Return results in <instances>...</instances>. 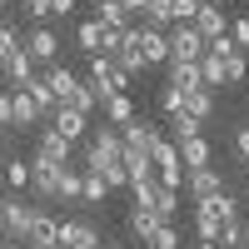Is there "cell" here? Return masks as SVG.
Listing matches in <instances>:
<instances>
[{
	"label": "cell",
	"instance_id": "cell-3",
	"mask_svg": "<svg viewBox=\"0 0 249 249\" xmlns=\"http://www.w3.org/2000/svg\"><path fill=\"white\" fill-rule=\"evenodd\" d=\"M30 204L20 199V195H10V199H0V234H5L10 244H25V230H30Z\"/></svg>",
	"mask_w": 249,
	"mask_h": 249
},
{
	"label": "cell",
	"instance_id": "cell-23",
	"mask_svg": "<svg viewBox=\"0 0 249 249\" xmlns=\"http://www.w3.org/2000/svg\"><path fill=\"white\" fill-rule=\"evenodd\" d=\"M75 45L85 55H105V25L100 20H85V25H75Z\"/></svg>",
	"mask_w": 249,
	"mask_h": 249
},
{
	"label": "cell",
	"instance_id": "cell-16",
	"mask_svg": "<svg viewBox=\"0 0 249 249\" xmlns=\"http://www.w3.org/2000/svg\"><path fill=\"white\" fill-rule=\"evenodd\" d=\"M100 115H105V124H130L135 120V100L130 95H100Z\"/></svg>",
	"mask_w": 249,
	"mask_h": 249
},
{
	"label": "cell",
	"instance_id": "cell-38",
	"mask_svg": "<svg viewBox=\"0 0 249 249\" xmlns=\"http://www.w3.org/2000/svg\"><path fill=\"white\" fill-rule=\"evenodd\" d=\"M170 130H175V140H190V135H204V124L190 120V115H175V120H170Z\"/></svg>",
	"mask_w": 249,
	"mask_h": 249
},
{
	"label": "cell",
	"instance_id": "cell-19",
	"mask_svg": "<svg viewBox=\"0 0 249 249\" xmlns=\"http://www.w3.org/2000/svg\"><path fill=\"white\" fill-rule=\"evenodd\" d=\"M25 90H30V100H35V110H40V124H45L55 110H60V100H55V90L45 85V75H30L25 80Z\"/></svg>",
	"mask_w": 249,
	"mask_h": 249
},
{
	"label": "cell",
	"instance_id": "cell-43",
	"mask_svg": "<svg viewBox=\"0 0 249 249\" xmlns=\"http://www.w3.org/2000/svg\"><path fill=\"white\" fill-rule=\"evenodd\" d=\"M234 155H239V164L249 160V124H239V130H234Z\"/></svg>",
	"mask_w": 249,
	"mask_h": 249
},
{
	"label": "cell",
	"instance_id": "cell-4",
	"mask_svg": "<svg viewBox=\"0 0 249 249\" xmlns=\"http://www.w3.org/2000/svg\"><path fill=\"white\" fill-rule=\"evenodd\" d=\"M190 30H195L199 40H214V35L230 30V15H224L219 0H199V5H195V20H190Z\"/></svg>",
	"mask_w": 249,
	"mask_h": 249
},
{
	"label": "cell",
	"instance_id": "cell-36",
	"mask_svg": "<svg viewBox=\"0 0 249 249\" xmlns=\"http://www.w3.org/2000/svg\"><path fill=\"white\" fill-rule=\"evenodd\" d=\"M224 35H230V45H234V50H244V55H249V15H234Z\"/></svg>",
	"mask_w": 249,
	"mask_h": 249
},
{
	"label": "cell",
	"instance_id": "cell-14",
	"mask_svg": "<svg viewBox=\"0 0 249 249\" xmlns=\"http://www.w3.org/2000/svg\"><path fill=\"white\" fill-rule=\"evenodd\" d=\"M140 55H144V65H170V40H164V30L140 25Z\"/></svg>",
	"mask_w": 249,
	"mask_h": 249
},
{
	"label": "cell",
	"instance_id": "cell-39",
	"mask_svg": "<svg viewBox=\"0 0 249 249\" xmlns=\"http://www.w3.org/2000/svg\"><path fill=\"white\" fill-rule=\"evenodd\" d=\"M10 50H20V30H15V25H5V20H0V60H5Z\"/></svg>",
	"mask_w": 249,
	"mask_h": 249
},
{
	"label": "cell",
	"instance_id": "cell-8",
	"mask_svg": "<svg viewBox=\"0 0 249 249\" xmlns=\"http://www.w3.org/2000/svg\"><path fill=\"white\" fill-rule=\"evenodd\" d=\"M55 239H60V219L50 210H35L30 214V230H25V244L30 249H55Z\"/></svg>",
	"mask_w": 249,
	"mask_h": 249
},
{
	"label": "cell",
	"instance_id": "cell-31",
	"mask_svg": "<svg viewBox=\"0 0 249 249\" xmlns=\"http://www.w3.org/2000/svg\"><path fill=\"white\" fill-rule=\"evenodd\" d=\"M160 115H164V120L184 115V90H175V85H160Z\"/></svg>",
	"mask_w": 249,
	"mask_h": 249
},
{
	"label": "cell",
	"instance_id": "cell-46",
	"mask_svg": "<svg viewBox=\"0 0 249 249\" xmlns=\"http://www.w3.org/2000/svg\"><path fill=\"white\" fill-rule=\"evenodd\" d=\"M100 249H124V244H120V239H110V244H105V239H100Z\"/></svg>",
	"mask_w": 249,
	"mask_h": 249
},
{
	"label": "cell",
	"instance_id": "cell-17",
	"mask_svg": "<svg viewBox=\"0 0 249 249\" xmlns=\"http://www.w3.org/2000/svg\"><path fill=\"white\" fill-rule=\"evenodd\" d=\"M195 210H199V214H214V219L224 224V219L239 214V199H234V190H219V195H210V199H195Z\"/></svg>",
	"mask_w": 249,
	"mask_h": 249
},
{
	"label": "cell",
	"instance_id": "cell-11",
	"mask_svg": "<svg viewBox=\"0 0 249 249\" xmlns=\"http://www.w3.org/2000/svg\"><path fill=\"white\" fill-rule=\"evenodd\" d=\"M184 190H190V199H210L219 190H230V184H224V175L210 164V170H184Z\"/></svg>",
	"mask_w": 249,
	"mask_h": 249
},
{
	"label": "cell",
	"instance_id": "cell-33",
	"mask_svg": "<svg viewBox=\"0 0 249 249\" xmlns=\"http://www.w3.org/2000/svg\"><path fill=\"white\" fill-rule=\"evenodd\" d=\"M124 190H130V204H150V195L160 190V184H155V175H135Z\"/></svg>",
	"mask_w": 249,
	"mask_h": 249
},
{
	"label": "cell",
	"instance_id": "cell-29",
	"mask_svg": "<svg viewBox=\"0 0 249 249\" xmlns=\"http://www.w3.org/2000/svg\"><path fill=\"white\" fill-rule=\"evenodd\" d=\"M244 80H249V55L230 50V55H224V85H244Z\"/></svg>",
	"mask_w": 249,
	"mask_h": 249
},
{
	"label": "cell",
	"instance_id": "cell-5",
	"mask_svg": "<svg viewBox=\"0 0 249 249\" xmlns=\"http://www.w3.org/2000/svg\"><path fill=\"white\" fill-rule=\"evenodd\" d=\"M20 50H25L35 65H55V60H60V35L50 25H35L25 40H20Z\"/></svg>",
	"mask_w": 249,
	"mask_h": 249
},
{
	"label": "cell",
	"instance_id": "cell-49",
	"mask_svg": "<svg viewBox=\"0 0 249 249\" xmlns=\"http://www.w3.org/2000/svg\"><path fill=\"white\" fill-rule=\"evenodd\" d=\"M239 249H249V234H244V244H239Z\"/></svg>",
	"mask_w": 249,
	"mask_h": 249
},
{
	"label": "cell",
	"instance_id": "cell-24",
	"mask_svg": "<svg viewBox=\"0 0 249 249\" xmlns=\"http://www.w3.org/2000/svg\"><path fill=\"white\" fill-rule=\"evenodd\" d=\"M65 105H70L75 115H85V120H90V115L100 110V95H95V85H90V80H80V85L70 90V100H65Z\"/></svg>",
	"mask_w": 249,
	"mask_h": 249
},
{
	"label": "cell",
	"instance_id": "cell-9",
	"mask_svg": "<svg viewBox=\"0 0 249 249\" xmlns=\"http://www.w3.org/2000/svg\"><path fill=\"white\" fill-rule=\"evenodd\" d=\"M35 160H45V164H70V160H75V144L60 140L55 130H40V135H35Z\"/></svg>",
	"mask_w": 249,
	"mask_h": 249
},
{
	"label": "cell",
	"instance_id": "cell-45",
	"mask_svg": "<svg viewBox=\"0 0 249 249\" xmlns=\"http://www.w3.org/2000/svg\"><path fill=\"white\" fill-rule=\"evenodd\" d=\"M50 15H75V0H50Z\"/></svg>",
	"mask_w": 249,
	"mask_h": 249
},
{
	"label": "cell",
	"instance_id": "cell-44",
	"mask_svg": "<svg viewBox=\"0 0 249 249\" xmlns=\"http://www.w3.org/2000/svg\"><path fill=\"white\" fill-rule=\"evenodd\" d=\"M0 130H10V90H0Z\"/></svg>",
	"mask_w": 249,
	"mask_h": 249
},
{
	"label": "cell",
	"instance_id": "cell-6",
	"mask_svg": "<svg viewBox=\"0 0 249 249\" xmlns=\"http://www.w3.org/2000/svg\"><path fill=\"white\" fill-rule=\"evenodd\" d=\"M55 249H100V230H95L90 219H60Z\"/></svg>",
	"mask_w": 249,
	"mask_h": 249
},
{
	"label": "cell",
	"instance_id": "cell-32",
	"mask_svg": "<svg viewBox=\"0 0 249 249\" xmlns=\"http://www.w3.org/2000/svg\"><path fill=\"white\" fill-rule=\"evenodd\" d=\"M150 164H155V170H184L179 155H175V140H160V144H155V155H150Z\"/></svg>",
	"mask_w": 249,
	"mask_h": 249
},
{
	"label": "cell",
	"instance_id": "cell-40",
	"mask_svg": "<svg viewBox=\"0 0 249 249\" xmlns=\"http://www.w3.org/2000/svg\"><path fill=\"white\" fill-rule=\"evenodd\" d=\"M195 230H199V239H219V219H214V214H199V210H195Z\"/></svg>",
	"mask_w": 249,
	"mask_h": 249
},
{
	"label": "cell",
	"instance_id": "cell-7",
	"mask_svg": "<svg viewBox=\"0 0 249 249\" xmlns=\"http://www.w3.org/2000/svg\"><path fill=\"white\" fill-rule=\"evenodd\" d=\"M175 155H179L184 170H210L214 164V144L204 135H190V140H175Z\"/></svg>",
	"mask_w": 249,
	"mask_h": 249
},
{
	"label": "cell",
	"instance_id": "cell-15",
	"mask_svg": "<svg viewBox=\"0 0 249 249\" xmlns=\"http://www.w3.org/2000/svg\"><path fill=\"white\" fill-rule=\"evenodd\" d=\"M0 75L10 80V90H20V85H25V80L35 75V60H30L25 50H10L5 60H0Z\"/></svg>",
	"mask_w": 249,
	"mask_h": 249
},
{
	"label": "cell",
	"instance_id": "cell-20",
	"mask_svg": "<svg viewBox=\"0 0 249 249\" xmlns=\"http://www.w3.org/2000/svg\"><path fill=\"white\" fill-rule=\"evenodd\" d=\"M45 85L55 90V100H60V105H65V100H70V90L80 85V75H75L70 65H60V60H55V65H45Z\"/></svg>",
	"mask_w": 249,
	"mask_h": 249
},
{
	"label": "cell",
	"instance_id": "cell-27",
	"mask_svg": "<svg viewBox=\"0 0 249 249\" xmlns=\"http://www.w3.org/2000/svg\"><path fill=\"white\" fill-rule=\"evenodd\" d=\"M0 179H5L10 190H30V160H5L0 164Z\"/></svg>",
	"mask_w": 249,
	"mask_h": 249
},
{
	"label": "cell",
	"instance_id": "cell-42",
	"mask_svg": "<svg viewBox=\"0 0 249 249\" xmlns=\"http://www.w3.org/2000/svg\"><path fill=\"white\" fill-rule=\"evenodd\" d=\"M20 5H25L30 20H50V0H20Z\"/></svg>",
	"mask_w": 249,
	"mask_h": 249
},
{
	"label": "cell",
	"instance_id": "cell-2",
	"mask_svg": "<svg viewBox=\"0 0 249 249\" xmlns=\"http://www.w3.org/2000/svg\"><path fill=\"white\" fill-rule=\"evenodd\" d=\"M164 140V124L160 120H130V124H120V144L124 150H140V155H155V144Z\"/></svg>",
	"mask_w": 249,
	"mask_h": 249
},
{
	"label": "cell",
	"instance_id": "cell-10",
	"mask_svg": "<svg viewBox=\"0 0 249 249\" xmlns=\"http://www.w3.org/2000/svg\"><path fill=\"white\" fill-rule=\"evenodd\" d=\"M164 40H170V60H199V55H204V40H199L190 25H170Z\"/></svg>",
	"mask_w": 249,
	"mask_h": 249
},
{
	"label": "cell",
	"instance_id": "cell-50",
	"mask_svg": "<svg viewBox=\"0 0 249 249\" xmlns=\"http://www.w3.org/2000/svg\"><path fill=\"white\" fill-rule=\"evenodd\" d=\"M0 10H5V0H0Z\"/></svg>",
	"mask_w": 249,
	"mask_h": 249
},
{
	"label": "cell",
	"instance_id": "cell-35",
	"mask_svg": "<svg viewBox=\"0 0 249 249\" xmlns=\"http://www.w3.org/2000/svg\"><path fill=\"white\" fill-rule=\"evenodd\" d=\"M214 244H219V249H239V244H244V224H239V214L219 224V239H214Z\"/></svg>",
	"mask_w": 249,
	"mask_h": 249
},
{
	"label": "cell",
	"instance_id": "cell-21",
	"mask_svg": "<svg viewBox=\"0 0 249 249\" xmlns=\"http://www.w3.org/2000/svg\"><path fill=\"white\" fill-rule=\"evenodd\" d=\"M160 224H164V219H160L155 210H144V204H130V234H135L140 244H150Z\"/></svg>",
	"mask_w": 249,
	"mask_h": 249
},
{
	"label": "cell",
	"instance_id": "cell-30",
	"mask_svg": "<svg viewBox=\"0 0 249 249\" xmlns=\"http://www.w3.org/2000/svg\"><path fill=\"white\" fill-rule=\"evenodd\" d=\"M140 25H150V30H164V25H170V0H144V10H140Z\"/></svg>",
	"mask_w": 249,
	"mask_h": 249
},
{
	"label": "cell",
	"instance_id": "cell-18",
	"mask_svg": "<svg viewBox=\"0 0 249 249\" xmlns=\"http://www.w3.org/2000/svg\"><path fill=\"white\" fill-rule=\"evenodd\" d=\"M164 85H175V90H204L199 65H195V60H170V75H164Z\"/></svg>",
	"mask_w": 249,
	"mask_h": 249
},
{
	"label": "cell",
	"instance_id": "cell-26",
	"mask_svg": "<svg viewBox=\"0 0 249 249\" xmlns=\"http://www.w3.org/2000/svg\"><path fill=\"white\" fill-rule=\"evenodd\" d=\"M95 20H100L105 30H124V25H130V10H124L120 0H100V5H95Z\"/></svg>",
	"mask_w": 249,
	"mask_h": 249
},
{
	"label": "cell",
	"instance_id": "cell-12",
	"mask_svg": "<svg viewBox=\"0 0 249 249\" xmlns=\"http://www.w3.org/2000/svg\"><path fill=\"white\" fill-rule=\"evenodd\" d=\"M45 124H50V130H55L60 140H70V144H80V140H85V130H90V120H85V115H75L70 105H60V110H55Z\"/></svg>",
	"mask_w": 249,
	"mask_h": 249
},
{
	"label": "cell",
	"instance_id": "cell-41",
	"mask_svg": "<svg viewBox=\"0 0 249 249\" xmlns=\"http://www.w3.org/2000/svg\"><path fill=\"white\" fill-rule=\"evenodd\" d=\"M155 184H164V190H184V170H155Z\"/></svg>",
	"mask_w": 249,
	"mask_h": 249
},
{
	"label": "cell",
	"instance_id": "cell-34",
	"mask_svg": "<svg viewBox=\"0 0 249 249\" xmlns=\"http://www.w3.org/2000/svg\"><path fill=\"white\" fill-rule=\"evenodd\" d=\"M55 199H80V170H75V164H65V170H60Z\"/></svg>",
	"mask_w": 249,
	"mask_h": 249
},
{
	"label": "cell",
	"instance_id": "cell-37",
	"mask_svg": "<svg viewBox=\"0 0 249 249\" xmlns=\"http://www.w3.org/2000/svg\"><path fill=\"white\" fill-rule=\"evenodd\" d=\"M184 239H179V230H175V224H160V230H155V239H150V249H179Z\"/></svg>",
	"mask_w": 249,
	"mask_h": 249
},
{
	"label": "cell",
	"instance_id": "cell-25",
	"mask_svg": "<svg viewBox=\"0 0 249 249\" xmlns=\"http://www.w3.org/2000/svg\"><path fill=\"white\" fill-rule=\"evenodd\" d=\"M144 210H155L164 224H175V214H179V190H164V184H160V190L150 195V204H144Z\"/></svg>",
	"mask_w": 249,
	"mask_h": 249
},
{
	"label": "cell",
	"instance_id": "cell-22",
	"mask_svg": "<svg viewBox=\"0 0 249 249\" xmlns=\"http://www.w3.org/2000/svg\"><path fill=\"white\" fill-rule=\"evenodd\" d=\"M184 115L199 120V124H210L214 120V90H184Z\"/></svg>",
	"mask_w": 249,
	"mask_h": 249
},
{
	"label": "cell",
	"instance_id": "cell-51",
	"mask_svg": "<svg viewBox=\"0 0 249 249\" xmlns=\"http://www.w3.org/2000/svg\"><path fill=\"white\" fill-rule=\"evenodd\" d=\"M244 234H249V224H244Z\"/></svg>",
	"mask_w": 249,
	"mask_h": 249
},
{
	"label": "cell",
	"instance_id": "cell-13",
	"mask_svg": "<svg viewBox=\"0 0 249 249\" xmlns=\"http://www.w3.org/2000/svg\"><path fill=\"white\" fill-rule=\"evenodd\" d=\"M30 124H40V110H35L30 90L20 85V90H10V130H30Z\"/></svg>",
	"mask_w": 249,
	"mask_h": 249
},
{
	"label": "cell",
	"instance_id": "cell-28",
	"mask_svg": "<svg viewBox=\"0 0 249 249\" xmlns=\"http://www.w3.org/2000/svg\"><path fill=\"white\" fill-rule=\"evenodd\" d=\"M105 179H100L95 170H80V199H85V204H105Z\"/></svg>",
	"mask_w": 249,
	"mask_h": 249
},
{
	"label": "cell",
	"instance_id": "cell-47",
	"mask_svg": "<svg viewBox=\"0 0 249 249\" xmlns=\"http://www.w3.org/2000/svg\"><path fill=\"white\" fill-rule=\"evenodd\" d=\"M195 249H219V244H214V239H199V244H195Z\"/></svg>",
	"mask_w": 249,
	"mask_h": 249
},
{
	"label": "cell",
	"instance_id": "cell-48",
	"mask_svg": "<svg viewBox=\"0 0 249 249\" xmlns=\"http://www.w3.org/2000/svg\"><path fill=\"white\" fill-rule=\"evenodd\" d=\"M0 249H25V244H10V239H0Z\"/></svg>",
	"mask_w": 249,
	"mask_h": 249
},
{
	"label": "cell",
	"instance_id": "cell-1",
	"mask_svg": "<svg viewBox=\"0 0 249 249\" xmlns=\"http://www.w3.org/2000/svg\"><path fill=\"white\" fill-rule=\"evenodd\" d=\"M120 150H124V144H120V130H115V124H100V130L90 135V144H85V170H105V164H115L120 160Z\"/></svg>",
	"mask_w": 249,
	"mask_h": 249
}]
</instances>
